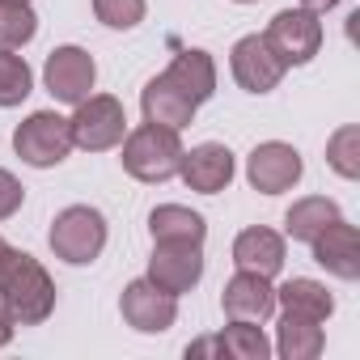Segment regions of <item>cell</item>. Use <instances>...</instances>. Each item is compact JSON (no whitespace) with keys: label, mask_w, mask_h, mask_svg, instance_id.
Here are the masks:
<instances>
[{"label":"cell","mask_w":360,"mask_h":360,"mask_svg":"<svg viewBox=\"0 0 360 360\" xmlns=\"http://www.w3.org/2000/svg\"><path fill=\"white\" fill-rule=\"evenodd\" d=\"M0 301L18 326H39L56 309V284L34 255L9 246L0 255Z\"/></svg>","instance_id":"1"},{"label":"cell","mask_w":360,"mask_h":360,"mask_svg":"<svg viewBox=\"0 0 360 360\" xmlns=\"http://www.w3.org/2000/svg\"><path fill=\"white\" fill-rule=\"evenodd\" d=\"M183 140L169 127H157V123H144L136 131L123 136V169L140 183H165V178L178 174L183 165Z\"/></svg>","instance_id":"2"},{"label":"cell","mask_w":360,"mask_h":360,"mask_svg":"<svg viewBox=\"0 0 360 360\" xmlns=\"http://www.w3.org/2000/svg\"><path fill=\"white\" fill-rule=\"evenodd\" d=\"M47 242H51L56 259H64L72 267H85L106 250V217L89 204H72L51 221Z\"/></svg>","instance_id":"3"},{"label":"cell","mask_w":360,"mask_h":360,"mask_svg":"<svg viewBox=\"0 0 360 360\" xmlns=\"http://www.w3.org/2000/svg\"><path fill=\"white\" fill-rule=\"evenodd\" d=\"M68 127H72V144L77 148L106 153V148L123 144V136H127V110L110 94H89V98L77 102V115L68 119Z\"/></svg>","instance_id":"4"},{"label":"cell","mask_w":360,"mask_h":360,"mask_svg":"<svg viewBox=\"0 0 360 360\" xmlns=\"http://www.w3.org/2000/svg\"><path fill=\"white\" fill-rule=\"evenodd\" d=\"M13 148H18V157H22L26 165L51 169V165H60V161L72 153V127H68V119L56 115V110H34L26 123H18Z\"/></svg>","instance_id":"5"},{"label":"cell","mask_w":360,"mask_h":360,"mask_svg":"<svg viewBox=\"0 0 360 360\" xmlns=\"http://www.w3.org/2000/svg\"><path fill=\"white\" fill-rule=\"evenodd\" d=\"M267 43H271V51L292 68V64H309L314 56H318V47H322V22H318V13H309V9H280L271 22H267V34H263Z\"/></svg>","instance_id":"6"},{"label":"cell","mask_w":360,"mask_h":360,"mask_svg":"<svg viewBox=\"0 0 360 360\" xmlns=\"http://www.w3.org/2000/svg\"><path fill=\"white\" fill-rule=\"evenodd\" d=\"M148 280L157 288H165L169 297L191 292L204 280V246H191V242H153Z\"/></svg>","instance_id":"7"},{"label":"cell","mask_w":360,"mask_h":360,"mask_svg":"<svg viewBox=\"0 0 360 360\" xmlns=\"http://www.w3.org/2000/svg\"><path fill=\"white\" fill-rule=\"evenodd\" d=\"M229 68H233V81H238L246 94H271V89L284 81V72H288V64L271 51V43H267L263 34L238 39L233 51H229Z\"/></svg>","instance_id":"8"},{"label":"cell","mask_w":360,"mask_h":360,"mask_svg":"<svg viewBox=\"0 0 360 360\" xmlns=\"http://www.w3.org/2000/svg\"><path fill=\"white\" fill-rule=\"evenodd\" d=\"M119 309H123V322L140 335H161L174 326L178 318V297H169L165 288H157L148 276L144 280H131L119 297Z\"/></svg>","instance_id":"9"},{"label":"cell","mask_w":360,"mask_h":360,"mask_svg":"<svg viewBox=\"0 0 360 360\" xmlns=\"http://www.w3.org/2000/svg\"><path fill=\"white\" fill-rule=\"evenodd\" d=\"M301 153L284 140H267V144H255L250 161H246V178L250 187L263 191V195H280V191H292L301 183Z\"/></svg>","instance_id":"10"},{"label":"cell","mask_w":360,"mask_h":360,"mask_svg":"<svg viewBox=\"0 0 360 360\" xmlns=\"http://www.w3.org/2000/svg\"><path fill=\"white\" fill-rule=\"evenodd\" d=\"M43 81H47V94L56 102H68L77 106L81 98H89L94 81H98V64L85 47H56L47 56V68H43Z\"/></svg>","instance_id":"11"},{"label":"cell","mask_w":360,"mask_h":360,"mask_svg":"<svg viewBox=\"0 0 360 360\" xmlns=\"http://www.w3.org/2000/svg\"><path fill=\"white\" fill-rule=\"evenodd\" d=\"M221 305L229 318H246V322H267L276 314V288H271V276H259V271H246L238 267V276L225 284L221 292Z\"/></svg>","instance_id":"12"},{"label":"cell","mask_w":360,"mask_h":360,"mask_svg":"<svg viewBox=\"0 0 360 360\" xmlns=\"http://www.w3.org/2000/svg\"><path fill=\"white\" fill-rule=\"evenodd\" d=\"M309 246H314V263L326 267L330 276H339V280H356L360 276V233L343 217L330 221Z\"/></svg>","instance_id":"13"},{"label":"cell","mask_w":360,"mask_h":360,"mask_svg":"<svg viewBox=\"0 0 360 360\" xmlns=\"http://www.w3.org/2000/svg\"><path fill=\"white\" fill-rule=\"evenodd\" d=\"M178 174H183V183L200 195H217L233 183V153L225 144H200L191 153H183V165H178Z\"/></svg>","instance_id":"14"},{"label":"cell","mask_w":360,"mask_h":360,"mask_svg":"<svg viewBox=\"0 0 360 360\" xmlns=\"http://www.w3.org/2000/svg\"><path fill=\"white\" fill-rule=\"evenodd\" d=\"M140 106H144V123H157V127H169V131H183L195 119V102L178 85H169L165 77H153L144 85Z\"/></svg>","instance_id":"15"},{"label":"cell","mask_w":360,"mask_h":360,"mask_svg":"<svg viewBox=\"0 0 360 360\" xmlns=\"http://www.w3.org/2000/svg\"><path fill=\"white\" fill-rule=\"evenodd\" d=\"M169 85H178L195 106L200 102H208L212 94H217V64H212V56L208 51H200V47H187V51H178L174 56V64L161 72Z\"/></svg>","instance_id":"16"},{"label":"cell","mask_w":360,"mask_h":360,"mask_svg":"<svg viewBox=\"0 0 360 360\" xmlns=\"http://www.w3.org/2000/svg\"><path fill=\"white\" fill-rule=\"evenodd\" d=\"M233 263L246 267V271H259V276H280L284 267V238L276 229H242L238 242H233Z\"/></svg>","instance_id":"17"},{"label":"cell","mask_w":360,"mask_h":360,"mask_svg":"<svg viewBox=\"0 0 360 360\" xmlns=\"http://www.w3.org/2000/svg\"><path fill=\"white\" fill-rule=\"evenodd\" d=\"M276 305H284V314H301V318H314V322H326L335 314V297L326 292V284H318L309 276H292L288 284H280Z\"/></svg>","instance_id":"18"},{"label":"cell","mask_w":360,"mask_h":360,"mask_svg":"<svg viewBox=\"0 0 360 360\" xmlns=\"http://www.w3.org/2000/svg\"><path fill=\"white\" fill-rule=\"evenodd\" d=\"M148 233H153V242H191V246H204L208 225H204L200 212H191L183 204H161L148 217Z\"/></svg>","instance_id":"19"},{"label":"cell","mask_w":360,"mask_h":360,"mask_svg":"<svg viewBox=\"0 0 360 360\" xmlns=\"http://www.w3.org/2000/svg\"><path fill=\"white\" fill-rule=\"evenodd\" d=\"M322 347H326L322 322L301 318V314H284V318H280L276 352H280L284 360H314V356H322Z\"/></svg>","instance_id":"20"},{"label":"cell","mask_w":360,"mask_h":360,"mask_svg":"<svg viewBox=\"0 0 360 360\" xmlns=\"http://www.w3.org/2000/svg\"><path fill=\"white\" fill-rule=\"evenodd\" d=\"M330 221H339V204L326 200V195H305V200H297V204L288 208L284 229H288L292 242H314Z\"/></svg>","instance_id":"21"},{"label":"cell","mask_w":360,"mask_h":360,"mask_svg":"<svg viewBox=\"0 0 360 360\" xmlns=\"http://www.w3.org/2000/svg\"><path fill=\"white\" fill-rule=\"evenodd\" d=\"M221 347L233 360H267V352H271L263 326L259 322H246V318H229V326L221 330Z\"/></svg>","instance_id":"22"},{"label":"cell","mask_w":360,"mask_h":360,"mask_svg":"<svg viewBox=\"0 0 360 360\" xmlns=\"http://www.w3.org/2000/svg\"><path fill=\"white\" fill-rule=\"evenodd\" d=\"M34 34H39V18H34V9L22 5V0H0V47H5V51L26 47Z\"/></svg>","instance_id":"23"},{"label":"cell","mask_w":360,"mask_h":360,"mask_svg":"<svg viewBox=\"0 0 360 360\" xmlns=\"http://www.w3.org/2000/svg\"><path fill=\"white\" fill-rule=\"evenodd\" d=\"M34 89V72L22 56L0 47V106H22Z\"/></svg>","instance_id":"24"},{"label":"cell","mask_w":360,"mask_h":360,"mask_svg":"<svg viewBox=\"0 0 360 360\" xmlns=\"http://www.w3.org/2000/svg\"><path fill=\"white\" fill-rule=\"evenodd\" d=\"M326 161H330V169L335 174H343V178H360V127H339L335 136H330V144H326Z\"/></svg>","instance_id":"25"},{"label":"cell","mask_w":360,"mask_h":360,"mask_svg":"<svg viewBox=\"0 0 360 360\" xmlns=\"http://www.w3.org/2000/svg\"><path fill=\"white\" fill-rule=\"evenodd\" d=\"M94 13L110 30H131L144 22V0H94Z\"/></svg>","instance_id":"26"},{"label":"cell","mask_w":360,"mask_h":360,"mask_svg":"<svg viewBox=\"0 0 360 360\" xmlns=\"http://www.w3.org/2000/svg\"><path fill=\"white\" fill-rule=\"evenodd\" d=\"M22 200H26V187L18 183L9 169H0V221H9L22 208Z\"/></svg>","instance_id":"27"},{"label":"cell","mask_w":360,"mask_h":360,"mask_svg":"<svg viewBox=\"0 0 360 360\" xmlns=\"http://www.w3.org/2000/svg\"><path fill=\"white\" fill-rule=\"evenodd\" d=\"M212 352H225V347H221V335H217V339H200V343L187 347V356H212Z\"/></svg>","instance_id":"28"},{"label":"cell","mask_w":360,"mask_h":360,"mask_svg":"<svg viewBox=\"0 0 360 360\" xmlns=\"http://www.w3.org/2000/svg\"><path fill=\"white\" fill-rule=\"evenodd\" d=\"M13 326H18V322H13V314L5 309V301H0V347L13 339Z\"/></svg>","instance_id":"29"},{"label":"cell","mask_w":360,"mask_h":360,"mask_svg":"<svg viewBox=\"0 0 360 360\" xmlns=\"http://www.w3.org/2000/svg\"><path fill=\"white\" fill-rule=\"evenodd\" d=\"M335 5H343V0H301V9H309V13H318V18L330 13Z\"/></svg>","instance_id":"30"},{"label":"cell","mask_w":360,"mask_h":360,"mask_svg":"<svg viewBox=\"0 0 360 360\" xmlns=\"http://www.w3.org/2000/svg\"><path fill=\"white\" fill-rule=\"evenodd\" d=\"M5 250H9V242H5V238H0V255H5Z\"/></svg>","instance_id":"31"},{"label":"cell","mask_w":360,"mask_h":360,"mask_svg":"<svg viewBox=\"0 0 360 360\" xmlns=\"http://www.w3.org/2000/svg\"><path fill=\"white\" fill-rule=\"evenodd\" d=\"M233 5H255V0H233Z\"/></svg>","instance_id":"32"},{"label":"cell","mask_w":360,"mask_h":360,"mask_svg":"<svg viewBox=\"0 0 360 360\" xmlns=\"http://www.w3.org/2000/svg\"><path fill=\"white\" fill-rule=\"evenodd\" d=\"M22 5H30V0H22Z\"/></svg>","instance_id":"33"}]
</instances>
